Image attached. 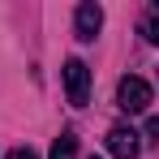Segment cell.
Wrapping results in <instances>:
<instances>
[{"label":"cell","mask_w":159,"mask_h":159,"mask_svg":"<svg viewBox=\"0 0 159 159\" xmlns=\"http://www.w3.org/2000/svg\"><path fill=\"white\" fill-rule=\"evenodd\" d=\"M146 133H151V142H159V116H151V120H146Z\"/></svg>","instance_id":"52a82bcc"},{"label":"cell","mask_w":159,"mask_h":159,"mask_svg":"<svg viewBox=\"0 0 159 159\" xmlns=\"http://www.w3.org/2000/svg\"><path fill=\"white\" fill-rule=\"evenodd\" d=\"M48 159H78V133L65 129V133L52 142V155H48Z\"/></svg>","instance_id":"5b68a950"},{"label":"cell","mask_w":159,"mask_h":159,"mask_svg":"<svg viewBox=\"0 0 159 159\" xmlns=\"http://www.w3.org/2000/svg\"><path fill=\"white\" fill-rule=\"evenodd\" d=\"M107 151H112L116 159H138V151H142L138 129H129V125H112V129H107Z\"/></svg>","instance_id":"3957f363"},{"label":"cell","mask_w":159,"mask_h":159,"mask_svg":"<svg viewBox=\"0 0 159 159\" xmlns=\"http://www.w3.org/2000/svg\"><path fill=\"white\" fill-rule=\"evenodd\" d=\"M99 26H103V9L99 4H78V13H73V34H78L82 43H90L95 34H99Z\"/></svg>","instance_id":"277c9868"},{"label":"cell","mask_w":159,"mask_h":159,"mask_svg":"<svg viewBox=\"0 0 159 159\" xmlns=\"http://www.w3.org/2000/svg\"><path fill=\"white\" fill-rule=\"evenodd\" d=\"M9 159H39V155H34L30 146H17V151H13V155H9Z\"/></svg>","instance_id":"ba28073f"},{"label":"cell","mask_w":159,"mask_h":159,"mask_svg":"<svg viewBox=\"0 0 159 159\" xmlns=\"http://www.w3.org/2000/svg\"><path fill=\"white\" fill-rule=\"evenodd\" d=\"M142 34H146L151 43H159V13H151V17L142 22Z\"/></svg>","instance_id":"8992f818"},{"label":"cell","mask_w":159,"mask_h":159,"mask_svg":"<svg viewBox=\"0 0 159 159\" xmlns=\"http://www.w3.org/2000/svg\"><path fill=\"white\" fill-rule=\"evenodd\" d=\"M65 95H69V103H73V107H82L86 99H90V69L82 65L78 56L65 60Z\"/></svg>","instance_id":"6da1fadb"},{"label":"cell","mask_w":159,"mask_h":159,"mask_svg":"<svg viewBox=\"0 0 159 159\" xmlns=\"http://www.w3.org/2000/svg\"><path fill=\"white\" fill-rule=\"evenodd\" d=\"M116 103L125 107V112H142V107L151 103V86L142 78H120V86H116Z\"/></svg>","instance_id":"7a4b0ae2"}]
</instances>
